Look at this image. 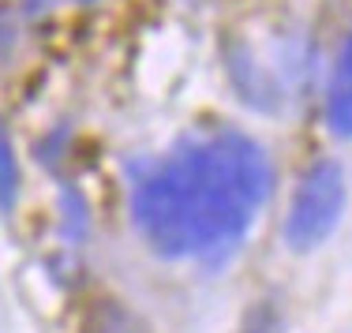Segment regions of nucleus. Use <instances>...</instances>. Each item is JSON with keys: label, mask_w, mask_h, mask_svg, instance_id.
I'll return each mask as SVG.
<instances>
[{"label": "nucleus", "mask_w": 352, "mask_h": 333, "mask_svg": "<svg viewBox=\"0 0 352 333\" xmlns=\"http://www.w3.org/2000/svg\"><path fill=\"white\" fill-rule=\"evenodd\" d=\"M274 169L244 131L180 139L131 187V221L162 259H229L266 206Z\"/></svg>", "instance_id": "f257e3e1"}, {"label": "nucleus", "mask_w": 352, "mask_h": 333, "mask_svg": "<svg viewBox=\"0 0 352 333\" xmlns=\"http://www.w3.org/2000/svg\"><path fill=\"white\" fill-rule=\"evenodd\" d=\"M341 214H345V169L338 161H315L292 191L289 214L281 225L285 244L300 255L315 251L333 236Z\"/></svg>", "instance_id": "f03ea898"}, {"label": "nucleus", "mask_w": 352, "mask_h": 333, "mask_svg": "<svg viewBox=\"0 0 352 333\" xmlns=\"http://www.w3.org/2000/svg\"><path fill=\"white\" fill-rule=\"evenodd\" d=\"M326 128L338 139H352V34L345 38L326 90Z\"/></svg>", "instance_id": "7ed1b4c3"}, {"label": "nucleus", "mask_w": 352, "mask_h": 333, "mask_svg": "<svg viewBox=\"0 0 352 333\" xmlns=\"http://www.w3.org/2000/svg\"><path fill=\"white\" fill-rule=\"evenodd\" d=\"M15 198H19V161H15L8 124L0 120V214H12Z\"/></svg>", "instance_id": "20e7f679"}, {"label": "nucleus", "mask_w": 352, "mask_h": 333, "mask_svg": "<svg viewBox=\"0 0 352 333\" xmlns=\"http://www.w3.org/2000/svg\"><path fill=\"white\" fill-rule=\"evenodd\" d=\"M244 333H281V319L274 307H251V319H248V330Z\"/></svg>", "instance_id": "39448f33"}, {"label": "nucleus", "mask_w": 352, "mask_h": 333, "mask_svg": "<svg viewBox=\"0 0 352 333\" xmlns=\"http://www.w3.org/2000/svg\"><path fill=\"white\" fill-rule=\"evenodd\" d=\"M23 4H27V12H30V15H41V12H49V8L56 4V0H23Z\"/></svg>", "instance_id": "423d86ee"}, {"label": "nucleus", "mask_w": 352, "mask_h": 333, "mask_svg": "<svg viewBox=\"0 0 352 333\" xmlns=\"http://www.w3.org/2000/svg\"><path fill=\"white\" fill-rule=\"evenodd\" d=\"M82 4H90V0H82Z\"/></svg>", "instance_id": "0eeeda50"}]
</instances>
